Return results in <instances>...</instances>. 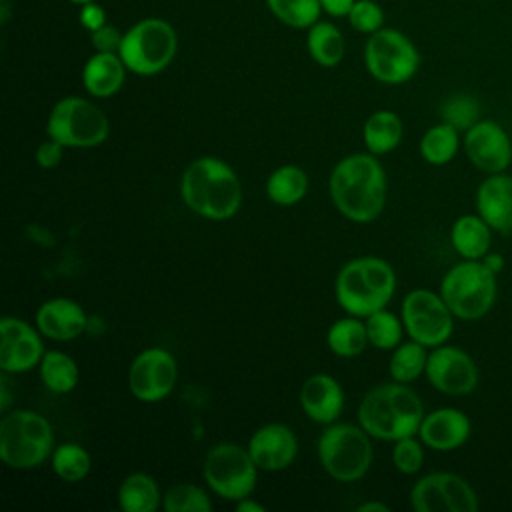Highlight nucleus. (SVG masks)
Masks as SVG:
<instances>
[{"label": "nucleus", "mask_w": 512, "mask_h": 512, "mask_svg": "<svg viewBox=\"0 0 512 512\" xmlns=\"http://www.w3.org/2000/svg\"><path fill=\"white\" fill-rule=\"evenodd\" d=\"M386 172L370 152L342 158L330 172L328 192L334 208L352 222H372L386 206Z\"/></svg>", "instance_id": "obj_1"}, {"label": "nucleus", "mask_w": 512, "mask_h": 512, "mask_svg": "<svg viewBox=\"0 0 512 512\" xmlns=\"http://www.w3.org/2000/svg\"><path fill=\"white\" fill-rule=\"evenodd\" d=\"M184 204L208 220H228L242 206V184L230 164L216 156L192 160L180 178Z\"/></svg>", "instance_id": "obj_2"}, {"label": "nucleus", "mask_w": 512, "mask_h": 512, "mask_svg": "<svg viewBox=\"0 0 512 512\" xmlns=\"http://www.w3.org/2000/svg\"><path fill=\"white\" fill-rule=\"evenodd\" d=\"M424 414L420 396L408 384L392 382L366 392L358 406V424L372 438L396 442L418 434Z\"/></svg>", "instance_id": "obj_3"}, {"label": "nucleus", "mask_w": 512, "mask_h": 512, "mask_svg": "<svg viewBox=\"0 0 512 512\" xmlns=\"http://www.w3.org/2000/svg\"><path fill=\"white\" fill-rule=\"evenodd\" d=\"M394 290V268L378 256H360L346 262L334 284L340 308L358 318H366L368 314L386 308Z\"/></svg>", "instance_id": "obj_4"}, {"label": "nucleus", "mask_w": 512, "mask_h": 512, "mask_svg": "<svg viewBox=\"0 0 512 512\" xmlns=\"http://www.w3.org/2000/svg\"><path fill=\"white\" fill-rule=\"evenodd\" d=\"M54 450L52 424L34 410L4 412L0 420V458L16 470L44 464Z\"/></svg>", "instance_id": "obj_5"}, {"label": "nucleus", "mask_w": 512, "mask_h": 512, "mask_svg": "<svg viewBox=\"0 0 512 512\" xmlns=\"http://www.w3.org/2000/svg\"><path fill=\"white\" fill-rule=\"evenodd\" d=\"M496 272L484 260H466L454 264L440 282V296L458 320H480L496 302Z\"/></svg>", "instance_id": "obj_6"}, {"label": "nucleus", "mask_w": 512, "mask_h": 512, "mask_svg": "<svg viewBox=\"0 0 512 512\" xmlns=\"http://www.w3.org/2000/svg\"><path fill=\"white\" fill-rule=\"evenodd\" d=\"M372 436L358 424L332 422L320 434L316 448L322 468L338 482L360 480L372 464Z\"/></svg>", "instance_id": "obj_7"}, {"label": "nucleus", "mask_w": 512, "mask_h": 512, "mask_svg": "<svg viewBox=\"0 0 512 512\" xmlns=\"http://www.w3.org/2000/svg\"><path fill=\"white\" fill-rule=\"evenodd\" d=\"M178 50V36L170 22L162 18H144L124 32L120 58L128 72L154 76L166 70Z\"/></svg>", "instance_id": "obj_8"}, {"label": "nucleus", "mask_w": 512, "mask_h": 512, "mask_svg": "<svg viewBox=\"0 0 512 512\" xmlns=\"http://www.w3.org/2000/svg\"><path fill=\"white\" fill-rule=\"evenodd\" d=\"M46 134L64 148H96L108 138L110 122L94 102L66 96L52 106Z\"/></svg>", "instance_id": "obj_9"}, {"label": "nucleus", "mask_w": 512, "mask_h": 512, "mask_svg": "<svg viewBox=\"0 0 512 512\" xmlns=\"http://www.w3.org/2000/svg\"><path fill=\"white\" fill-rule=\"evenodd\" d=\"M258 466L248 446L236 442L214 444L202 464V476L208 488L226 500H242L252 494L258 480Z\"/></svg>", "instance_id": "obj_10"}, {"label": "nucleus", "mask_w": 512, "mask_h": 512, "mask_svg": "<svg viewBox=\"0 0 512 512\" xmlns=\"http://www.w3.org/2000/svg\"><path fill=\"white\" fill-rule=\"evenodd\" d=\"M364 64L382 84H404L420 66V54L412 40L396 28H380L364 46Z\"/></svg>", "instance_id": "obj_11"}, {"label": "nucleus", "mask_w": 512, "mask_h": 512, "mask_svg": "<svg viewBox=\"0 0 512 512\" xmlns=\"http://www.w3.org/2000/svg\"><path fill=\"white\" fill-rule=\"evenodd\" d=\"M400 318L406 334L424 344L426 348H436L446 344L454 330V314L440 296L428 288H414L402 300Z\"/></svg>", "instance_id": "obj_12"}, {"label": "nucleus", "mask_w": 512, "mask_h": 512, "mask_svg": "<svg viewBox=\"0 0 512 512\" xmlns=\"http://www.w3.org/2000/svg\"><path fill=\"white\" fill-rule=\"evenodd\" d=\"M410 504L416 512H476L474 488L454 472H430L414 482Z\"/></svg>", "instance_id": "obj_13"}, {"label": "nucleus", "mask_w": 512, "mask_h": 512, "mask_svg": "<svg viewBox=\"0 0 512 512\" xmlns=\"http://www.w3.org/2000/svg\"><path fill=\"white\" fill-rule=\"evenodd\" d=\"M176 358L158 346L138 352L128 368V388L140 402H160L176 386Z\"/></svg>", "instance_id": "obj_14"}, {"label": "nucleus", "mask_w": 512, "mask_h": 512, "mask_svg": "<svg viewBox=\"0 0 512 512\" xmlns=\"http://www.w3.org/2000/svg\"><path fill=\"white\" fill-rule=\"evenodd\" d=\"M424 374L432 388L448 396H466L478 386L476 362L458 346L440 344L432 348Z\"/></svg>", "instance_id": "obj_15"}, {"label": "nucleus", "mask_w": 512, "mask_h": 512, "mask_svg": "<svg viewBox=\"0 0 512 512\" xmlns=\"http://www.w3.org/2000/svg\"><path fill=\"white\" fill-rule=\"evenodd\" d=\"M40 330L26 320L4 316L0 320V368L6 374H22L40 364L44 344Z\"/></svg>", "instance_id": "obj_16"}, {"label": "nucleus", "mask_w": 512, "mask_h": 512, "mask_svg": "<svg viewBox=\"0 0 512 512\" xmlns=\"http://www.w3.org/2000/svg\"><path fill=\"white\" fill-rule=\"evenodd\" d=\"M464 152L468 160L486 174L504 172L512 162V142L508 132L494 120H478L464 132Z\"/></svg>", "instance_id": "obj_17"}, {"label": "nucleus", "mask_w": 512, "mask_h": 512, "mask_svg": "<svg viewBox=\"0 0 512 512\" xmlns=\"http://www.w3.org/2000/svg\"><path fill=\"white\" fill-rule=\"evenodd\" d=\"M248 452L260 470L280 472L294 462L298 454V440L286 424L270 422L250 436Z\"/></svg>", "instance_id": "obj_18"}, {"label": "nucleus", "mask_w": 512, "mask_h": 512, "mask_svg": "<svg viewBox=\"0 0 512 512\" xmlns=\"http://www.w3.org/2000/svg\"><path fill=\"white\" fill-rule=\"evenodd\" d=\"M470 418L458 408H438L424 414L418 438L426 448L436 452H452L470 438Z\"/></svg>", "instance_id": "obj_19"}, {"label": "nucleus", "mask_w": 512, "mask_h": 512, "mask_svg": "<svg viewBox=\"0 0 512 512\" xmlns=\"http://www.w3.org/2000/svg\"><path fill=\"white\" fill-rule=\"evenodd\" d=\"M36 328L50 340L68 342L86 332L88 316L76 300L58 296L40 304L36 312Z\"/></svg>", "instance_id": "obj_20"}, {"label": "nucleus", "mask_w": 512, "mask_h": 512, "mask_svg": "<svg viewBox=\"0 0 512 512\" xmlns=\"http://www.w3.org/2000/svg\"><path fill=\"white\" fill-rule=\"evenodd\" d=\"M300 406L316 424H332L344 410V390L330 374H312L300 388Z\"/></svg>", "instance_id": "obj_21"}, {"label": "nucleus", "mask_w": 512, "mask_h": 512, "mask_svg": "<svg viewBox=\"0 0 512 512\" xmlns=\"http://www.w3.org/2000/svg\"><path fill=\"white\" fill-rule=\"evenodd\" d=\"M476 210L496 232H512V176L488 174L476 190Z\"/></svg>", "instance_id": "obj_22"}, {"label": "nucleus", "mask_w": 512, "mask_h": 512, "mask_svg": "<svg viewBox=\"0 0 512 512\" xmlns=\"http://www.w3.org/2000/svg\"><path fill=\"white\" fill-rule=\"evenodd\" d=\"M126 72L128 68L118 52H96L82 68V84L90 96L110 98L122 88Z\"/></svg>", "instance_id": "obj_23"}, {"label": "nucleus", "mask_w": 512, "mask_h": 512, "mask_svg": "<svg viewBox=\"0 0 512 512\" xmlns=\"http://www.w3.org/2000/svg\"><path fill=\"white\" fill-rule=\"evenodd\" d=\"M452 248L466 260H482L490 252L492 228L480 214H464L450 228Z\"/></svg>", "instance_id": "obj_24"}, {"label": "nucleus", "mask_w": 512, "mask_h": 512, "mask_svg": "<svg viewBox=\"0 0 512 512\" xmlns=\"http://www.w3.org/2000/svg\"><path fill=\"white\" fill-rule=\"evenodd\" d=\"M402 134H404L402 120L392 110L372 112L362 126V140L368 152L374 156L392 152L400 144Z\"/></svg>", "instance_id": "obj_25"}, {"label": "nucleus", "mask_w": 512, "mask_h": 512, "mask_svg": "<svg viewBox=\"0 0 512 512\" xmlns=\"http://www.w3.org/2000/svg\"><path fill=\"white\" fill-rule=\"evenodd\" d=\"M160 500L158 482L146 472L128 474L118 488V506L124 512H154Z\"/></svg>", "instance_id": "obj_26"}, {"label": "nucleus", "mask_w": 512, "mask_h": 512, "mask_svg": "<svg viewBox=\"0 0 512 512\" xmlns=\"http://www.w3.org/2000/svg\"><path fill=\"white\" fill-rule=\"evenodd\" d=\"M308 192V176L300 166L284 164L270 172L266 180V196L278 206H294Z\"/></svg>", "instance_id": "obj_27"}, {"label": "nucleus", "mask_w": 512, "mask_h": 512, "mask_svg": "<svg viewBox=\"0 0 512 512\" xmlns=\"http://www.w3.org/2000/svg\"><path fill=\"white\" fill-rule=\"evenodd\" d=\"M326 344L332 354L340 358H354L364 352L368 342L366 322L358 316L348 314L346 318L336 320L326 334Z\"/></svg>", "instance_id": "obj_28"}, {"label": "nucleus", "mask_w": 512, "mask_h": 512, "mask_svg": "<svg viewBox=\"0 0 512 512\" xmlns=\"http://www.w3.org/2000/svg\"><path fill=\"white\" fill-rule=\"evenodd\" d=\"M306 46L312 60L324 68H332L340 64L346 48L342 32L334 24L322 22V20H318L308 28Z\"/></svg>", "instance_id": "obj_29"}, {"label": "nucleus", "mask_w": 512, "mask_h": 512, "mask_svg": "<svg viewBox=\"0 0 512 512\" xmlns=\"http://www.w3.org/2000/svg\"><path fill=\"white\" fill-rule=\"evenodd\" d=\"M40 380L54 394H68L76 388L80 370L72 356L62 350H48L40 360Z\"/></svg>", "instance_id": "obj_30"}, {"label": "nucleus", "mask_w": 512, "mask_h": 512, "mask_svg": "<svg viewBox=\"0 0 512 512\" xmlns=\"http://www.w3.org/2000/svg\"><path fill=\"white\" fill-rule=\"evenodd\" d=\"M420 156L432 166H444L458 154L460 130L448 122L428 128L420 138Z\"/></svg>", "instance_id": "obj_31"}, {"label": "nucleus", "mask_w": 512, "mask_h": 512, "mask_svg": "<svg viewBox=\"0 0 512 512\" xmlns=\"http://www.w3.org/2000/svg\"><path fill=\"white\" fill-rule=\"evenodd\" d=\"M426 362H428L426 346L410 338L408 342H400L392 350V356L388 360V370L394 382L410 384L426 372Z\"/></svg>", "instance_id": "obj_32"}, {"label": "nucleus", "mask_w": 512, "mask_h": 512, "mask_svg": "<svg viewBox=\"0 0 512 512\" xmlns=\"http://www.w3.org/2000/svg\"><path fill=\"white\" fill-rule=\"evenodd\" d=\"M50 462L54 474L68 484L82 482L92 470V458L78 442H62L54 446Z\"/></svg>", "instance_id": "obj_33"}, {"label": "nucleus", "mask_w": 512, "mask_h": 512, "mask_svg": "<svg viewBox=\"0 0 512 512\" xmlns=\"http://www.w3.org/2000/svg\"><path fill=\"white\" fill-rule=\"evenodd\" d=\"M368 342L378 350H394L402 342L404 324L402 318H398L394 312L380 308L364 318Z\"/></svg>", "instance_id": "obj_34"}, {"label": "nucleus", "mask_w": 512, "mask_h": 512, "mask_svg": "<svg viewBox=\"0 0 512 512\" xmlns=\"http://www.w3.org/2000/svg\"><path fill=\"white\" fill-rule=\"evenodd\" d=\"M162 508L166 512H208L212 500L204 488L192 482H176L162 494Z\"/></svg>", "instance_id": "obj_35"}, {"label": "nucleus", "mask_w": 512, "mask_h": 512, "mask_svg": "<svg viewBox=\"0 0 512 512\" xmlns=\"http://www.w3.org/2000/svg\"><path fill=\"white\" fill-rule=\"evenodd\" d=\"M268 10L290 28H310L318 22L320 0H266Z\"/></svg>", "instance_id": "obj_36"}, {"label": "nucleus", "mask_w": 512, "mask_h": 512, "mask_svg": "<svg viewBox=\"0 0 512 512\" xmlns=\"http://www.w3.org/2000/svg\"><path fill=\"white\" fill-rule=\"evenodd\" d=\"M440 114H442V122H448L456 130L466 132L472 124L478 122L480 106H478L476 98H472L468 94H454L442 104Z\"/></svg>", "instance_id": "obj_37"}, {"label": "nucleus", "mask_w": 512, "mask_h": 512, "mask_svg": "<svg viewBox=\"0 0 512 512\" xmlns=\"http://www.w3.org/2000/svg\"><path fill=\"white\" fill-rule=\"evenodd\" d=\"M392 464L402 474H416L424 464V442L414 436H406L394 442Z\"/></svg>", "instance_id": "obj_38"}, {"label": "nucleus", "mask_w": 512, "mask_h": 512, "mask_svg": "<svg viewBox=\"0 0 512 512\" xmlns=\"http://www.w3.org/2000/svg\"><path fill=\"white\" fill-rule=\"evenodd\" d=\"M348 20L352 28L364 34H374L384 28V12L374 0H356L348 12Z\"/></svg>", "instance_id": "obj_39"}, {"label": "nucleus", "mask_w": 512, "mask_h": 512, "mask_svg": "<svg viewBox=\"0 0 512 512\" xmlns=\"http://www.w3.org/2000/svg\"><path fill=\"white\" fill-rule=\"evenodd\" d=\"M122 38L124 34L112 24H104L102 28L90 32V42L96 52H118Z\"/></svg>", "instance_id": "obj_40"}, {"label": "nucleus", "mask_w": 512, "mask_h": 512, "mask_svg": "<svg viewBox=\"0 0 512 512\" xmlns=\"http://www.w3.org/2000/svg\"><path fill=\"white\" fill-rule=\"evenodd\" d=\"M62 154H64V146H62L58 140H54V138L48 136V140H44V142L38 144L34 158H36V164H38L40 168H54V166L60 164Z\"/></svg>", "instance_id": "obj_41"}, {"label": "nucleus", "mask_w": 512, "mask_h": 512, "mask_svg": "<svg viewBox=\"0 0 512 512\" xmlns=\"http://www.w3.org/2000/svg\"><path fill=\"white\" fill-rule=\"evenodd\" d=\"M80 24L88 30V32H94L98 28H102L106 24V12L100 4L96 2H86L82 4V10H80Z\"/></svg>", "instance_id": "obj_42"}, {"label": "nucleus", "mask_w": 512, "mask_h": 512, "mask_svg": "<svg viewBox=\"0 0 512 512\" xmlns=\"http://www.w3.org/2000/svg\"><path fill=\"white\" fill-rule=\"evenodd\" d=\"M354 2L356 0H320L322 10L330 16H348Z\"/></svg>", "instance_id": "obj_43"}, {"label": "nucleus", "mask_w": 512, "mask_h": 512, "mask_svg": "<svg viewBox=\"0 0 512 512\" xmlns=\"http://www.w3.org/2000/svg\"><path fill=\"white\" fill-rule=\"evenodd\" d=\"M236 510H238V512H264L266 508H264L260 502H256V500H252L250 496H246V498H242V500L236 502Z\"/></svg>", "instance_id": "obj_44"}, {"label": "nucleus", "mask_w": 512, "mask_h": 512, "mask_svg": "<svg viewBox=\"0 0 512 512\" xmlns=\"http://www.w3.org/2000/svg\"><path fill=\"white\" fill-rule=\"evenodd\" d=\"M482 260H484V264H486L492 272H496V274L504 268V258H502L500 254H492V252H488Z\"/></svg>", "instance_id": "obj_45"}, {"label": "nucleus", "mask_w": 512, "mask_h": 512, "mask_svg": "<svg viewBox=\"0 0 512 512\" xmlns=\"http://www.w3.org/2000/svg\"><path fill=\"white\" fill-rule=\"evenodd\" d=\"M358 512H388L390 508L384 504V502H364V504H360L358 508H356Z\"/></svg>", "instance_id": "obj_46"}, {"label": "nucleus", "mask_w": 512, "mask_h": 512, "mask_svg": "<svg viewBox=\"0 0 512 512\" xmlns=\"http://www.w3.org/2000/svg\"><path fill=\"white\" fill-rule=\"evenodd\" d=\"M2 402H0V410L8 412V404H10V394H8V382H6V372H2Z\"/></svg>", "instance_id": "obj_47"}, {"label": "nucleus", "mask_w": 512, "mask_h": 512, "mask_svg": "<svg viewBox=\"0 0 512 512\" xmlns=\"http://www.w3.org/2000/svg\"><path fill=\"white\" fill-rule=\"evenodd\" d=\"M10 18V0H0V22L6 24Z\"/></svg>", "instance_id": "obj_48"}, {"label": "nucleus", "mask_w": 512, "mask_h": 512, "mask_svg": "<svg viewBox=\"0 0 512 512\" xmlns=\"http://www.w3.org/2000/svg\"><path fill=\"white\" fill-rule=\"evenodd\" d=\"M70 2H76V4H86V2H92V0H70Z\"/></svg>", "instance_id": "obj_49"}]
</instances>
